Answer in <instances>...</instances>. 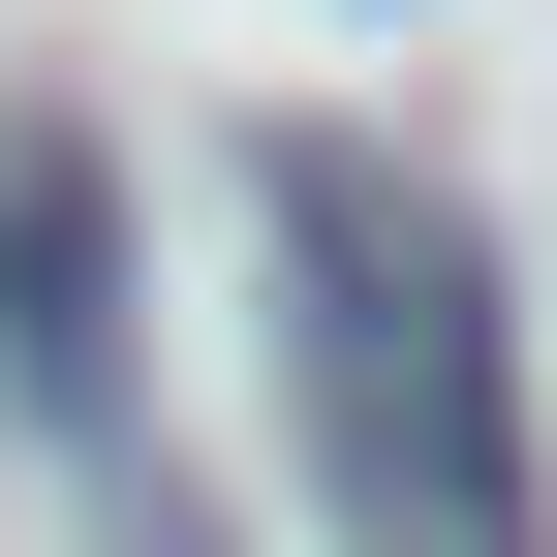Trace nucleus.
I'll return each instance as SVG.
<instances>
[{"mask_svg":"<svg viewBox=\"0 0 557 557\" xmlns=\"http://www.w3.org/2000/svg\"><path fill=\"white\" fill-rule=\"evenodd\" d=\"M278 341H310V465H341V527H372V557H557L496 248H465L434 186H372L341 124L278 156Z\"/></svg>","mask_w":557,"mask_h":557,"instance_id":"nucleus-1","label":"nucleus"},{"mask_svg":"<svg viewBox=\"0 0 557 557\" xmlns=\"http://www.w3.org/2000/svg\"><path fill=\"white\" fill-rule=\"evenodd\" d=\"M124 557H218V527H186V465H124Z\"/></svg>","mask_w":557,"mask_h":557,"instance_id":"nucleus-2","label":"nucleus"}]
</instances>
